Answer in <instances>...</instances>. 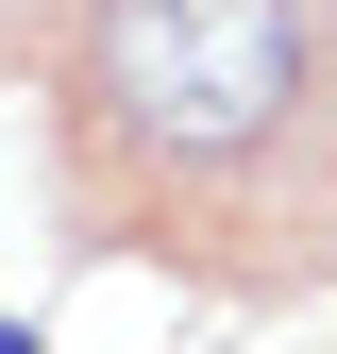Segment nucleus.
I'll return each instance as SVG.
<instances>
[{
  "mask_svg": "<svg viewBox=\"0 0 337 354\" xmlns=\"http://www.w3.org/2000/svg\"><path fill=\"white\" fill-rule=\"evenodd\" d=\"M304 84L287 0H102V102L152 152H253Z\"/></svg>",
  "mask_w": 337,
  "mask_h": 354,
  "instance_id": "nucleus-1",
  "label": "nucleus"
},
{
  "mask_svg": "<svg viewBox=\"0 0 337 354\" xmlns=\"http://www.w3.org/2000/svg\"><path fill=\"white\" fill-rule=\"evenodd\" d=\"M0 354H34V321H0Z\"/></svg>",
  "mask_w": 337,
  "mask_h": 354,
  "instance_id": "nucleus-2",
  "label": "nucleus"
}]
</instances>
